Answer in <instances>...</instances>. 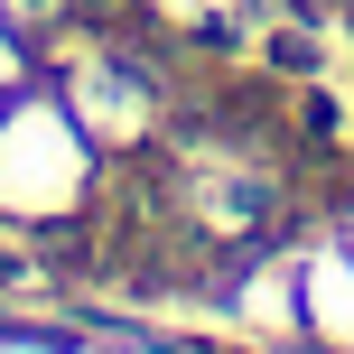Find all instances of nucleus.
<instances>
[{
	"instance_id": "nucleus-1",
	"label": "nucleus",
	"mask_w": 354,
	"mask_h": 354,
	"mask_svg": "<svg viewBox=\"0 0 354 354\" xmlns=\"http://www.w3.org/2000/svg\"><path fill=\"white\" fill-rule=\"evenodd\" d=\"M93 187V140L56 93H10L0 103V214L10 224H56Z\"/></svg>"
},
{
	"instance_id": "nucleus-2",
	"label": "nucleus",
	"mask_w": 354,
	"mask_h": 354,
	"mask_svg": "<svg viewBox=\"0 0 354 354\" xmlns=\"http://www.w3.org/2000/svg\"><path fill=\"white\" fill-rule=\"evenodd\" d=\"M56 103L84 122V140L140 149L149 122H159V75H149L140 56H122V47H66V66H56Z\"/></svg>"
},
{
	"instance_id": "nucleus-3",
	"label": "nucleus",
	"mask_w": 354,
	"mask_h": 354,
	"mask_svg": "<svg viewBox=\"0 0 354 354\" xmlns=\"http://www.w3.org/2000/svg\"><path fill=\"white\" fill-rule=\"evenodd\" d=\"M10 93H19V28L0 19V103H10Z\"/></svg>"
},
{
	"instance_id": "nucleus-4",
	"label": "nucleus",
	"mask_w": 354,
	"mask_h": 354,
	"mask_svg": "<svg viewBox=\"0 0 354 354\" xmlns=\"http://www.w3.org/2000/svg\"><path fill=\"white\" fill-rule=\"evenodd\" d=\"M10 354H37V345H10Z\"/></svg>"
}]
</instances>
